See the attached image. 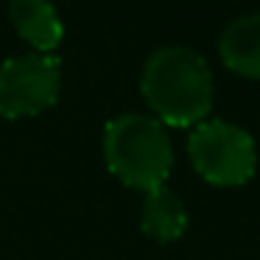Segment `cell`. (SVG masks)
<instances>
[{"mask_svg": "<svg viewBox=\"0 0 260 260\" xmlns=\"http://www.w3.org/2000/svg\"><path fill=\"white\" fill-rule=\"evenodd\" d=\"M140 92L159 123L199 126L213 107V73L193 48L162 45L143 64Z\"/></svg>", "mask_w": 260, "mask_h": 260, "instance_id": "1", "label": "cell"}, {"mask_svg": "<svg viewBox=\"0 0 260 260\" xmlns=\"http://www.w3.org/2000/svg\"><path fill=\"white\" fill-rule=\"evenodd\" d=\"M104 159L126 187L157 190L174 165V146L165 126L151 115L126 112L104 126Z\"/></svg>", "mask_w": 260, "mask_h": 260, "instance_id": "2", "label": "cell"}, {"mask_svg": "<svg viewBox=\"0 0 260 260\" xmlns=\"http://www.w3.org/2000/svg\"><path fill=\"white\" fill-rule=\"evenodd\" d=\"M187 154L196 174L221 187L246 185L257 168L254 137L224 118L202 120L187 140Z\"/></svg>", "mask_w": 260, "mask_h": 260, "instance_id": "3", "label": "cell"}, {"mask_svg": "<svg viewBox=\"0 0 260 260\" xmlns=\"http://www.w3.org/2000/svg\"><path fill=\"white\" fill-rule=\"evenodd\" d=\"M62 92V62L53 53H17L0 62V118L45 112Z\"/></svg>", "mask_w": 260, "mask_h": 260, "instance_id": "4", "label": "cell"}, {"mask_svg": "<svg viewBox=\"0 0 260 260\" xmlns=\"http://www.w3.org/2000/svg\"><path fill=\"white\" fill-rule=\"evenodd\" d=\"M9 20L37 53L56 51L64 40V23L53 0H9Z\"/></svg>", "mask_w": 260, "mask_h": 260, "instance_id": "5", "label": "cell"}, {"mask_svg": "<svg viewBox=\"0 0 260 260\" xmlns=\"http://www.w3.org/2000/svg\"><path fill=\"white\" fill-rule=\"evenodd\" d=\"M218 56L232 73L260 79V12L243 14L221 31Z\"/></svg>", "mask_w": 260, "mask_h": 260, "instance_id": "6", "label": "cell"}, {"mask_svg": "<svg viewBox=\"0 0 260 260\" xmlns=\"http://www.w3.org/2000/svg\"><path fill=\"white\" fill-rule=\"evenodd\" d=\"M140 230L157 243L179 241L187 230L185 202L165 185L157 187V190H148L140 210Z\"/></svg>", "mask_w": 260, "mask_h": 260, "instance_id": "7", "label": "cell"}]
</instances>
